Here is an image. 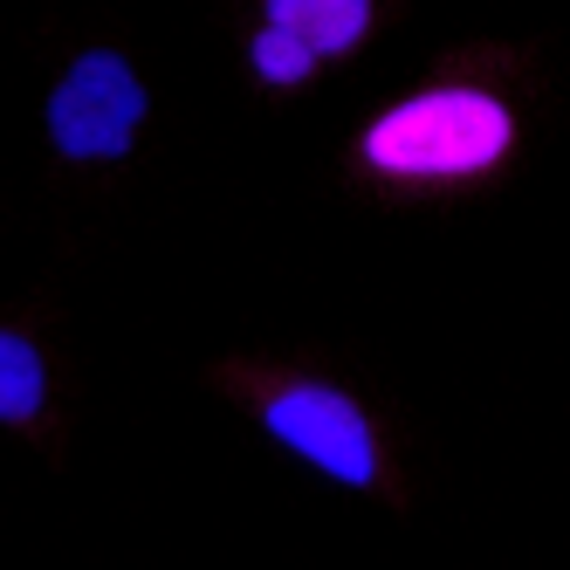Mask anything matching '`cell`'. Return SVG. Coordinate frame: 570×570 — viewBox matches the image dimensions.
Here are the masks:
<instances>
[{
  "label": "cell",
  "instance_id": "obj_1",
  "mask_svg": "<svg viewBox=\"0 0 570 570\" xmlns=\"http://www.w3.org/2000/svg\"><path fill=\"white\" fill-rule=\"evenodd\" d=\"M509 138L515 125L488 90H426L364 131V166L385 179H468L495 166Z\"/></svg>",
  "mask_w": 570,
  "mask_h": 570
},
{
  "label": "cell",
  "instance_id": "obj_2",
  "mask_svg": "<svg viewBox=\"0 0 570 570\" xmlns=\"http://www.w3.org/2000/svg\"><path fill=\"white\" fill-rule=\"evenodd\" d=\"M145 117V83L131 76L125 56L90 49L76 56L62 90L49 97V138L62 158H125Z\"/></svg>",
  "mask_w": 570,
  "mask_h": 570
},
{
  "label": "cell",
  "instance_id": "obj_3",
  "mask_svg": "<svg viewBox=\"0 0 570 570\" xmlns=\"http://www.w3.org/2000/svg\"><path fill=\"white\" fill-rule=\"evenodd\" d=\"M262 420H268V433L289 446V454H303L309 468H323L331 481L364 488V481L379 474L372 426H364V413L344 392H331V385H289V392H275L262 405Z\"/></svg>",
  "mask_w": 570,
  "mask_h": 570
},
{
  "label": "cell",
  "instance_id": "obj_4",
  "mask_svg": "<svg viewBox=\"0 0 570 570\" xmlns=\"http://www.w3.org/2000/svg\"><path fill=\"white\" fill-rule=\"evenodd\" d=\"M268 28L296 35L309 56H344L372 28V0H268Z\"/></svg>",
  "mask_w": 570,
  "mask_h": 570
},
{
  "label": "cell",
  "instance_id": "obj_5",
  "mask_svg": "<svg viewBox=\"0 0 570 570\" xmlns=\"http://www.w3.org/2000/svg\"><path fill=\"white\" fill-rule=\"evenodd\" d=\"M42 399H49L42 351H35L21 331H0V420H35Z\"/></svg>",
  "mask_w": 570,
  "mask_h": 570
},
{
  "label": "cell",
  "instance_id": "obj_6",
  "mask_svg": "<svg viewBox=\"0 0 570 570\" xmlns=\"http://www.w3.org/2000/svg\"><path fill=\"white\" fill-rule=\"evenodd\" d=\"M255 69L268 76V83H303V76L316 69V56L296 42V35H282V28H262V35H255Z\"/></svg>",
  "mask_w": 570,
  "mask_h": 570
}]
</instances>
